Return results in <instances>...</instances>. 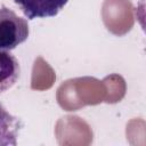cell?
I'll return each instance as SVG.
<instances>
[{"instance_id": "cell-1", "label": "cell", "mask_w": 146, "mask_h": 146, "mask_svg": "<svg viewBox=\"0 0 146 146\" xmlns=\"http://www.w3.org/2000/svg\"><path fill=\"white\" fill-rule=\"evenodd\" d=\"M30 34L29 23L6 6L0 7V50L10 51L25 42Z\"/></svg>"}, {"instance_id": "cell-2", "label": "cell", "mask_w": 146, "mask_h": 146, "mask_svg": "<svg viewBox=\"0 0 146 146\" xmlns=\"http://www.w3.org/2000/svg\"><path fill=\"white\" fill-rule=\"evenodd\" d=\"M29 19L56 16L68 0H14Z\"/></svg>"}, {"instance_id": "cell-3", "label": "cell", "mask_w": 146, "mask_h": 146, "mask_svg": "<svg viewBox=\"0 0 146 146\" xmlns=\"http://www.w3.org/2000/svg\"><path fill=\"white\" fill-rule=\"evenodd\" d=\"M21 65L9 51L0 50V95L9 90L19 79Z\"/></svg>"}, {"instance_id": "cell-4", "label": "cell", "mask_w": 146, "mask_h": 146, "mask_svg": "<svg viewBox=\"0 0 146 146\" xmlns=\"http://www.w3.org/2000/svg\"><path fill=\"white\" fill-rule=\"evenodd\" d=\"M19 129V120L0 104V146H16Z\"/></svg>"}]
</instances>
